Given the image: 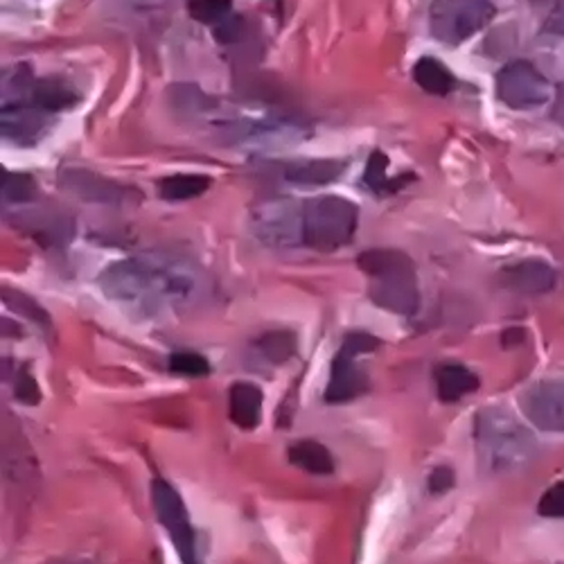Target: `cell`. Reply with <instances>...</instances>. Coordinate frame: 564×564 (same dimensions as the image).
Listing matches in <instances>:
<instances>
[{"label":"cell","mask_w":564,"mask_h":564,"mask_svg":"<svg viewBox=\"0 0 564 564\" xmlns=\"http://www.w3.org/2000/svg\"><path fill=\"white\" fill-rule=\"evenodd\" d=\"M497 96L510 109H538L551 100V84L531 62H510L497 75Z\"/></svg>","instance_id":"8"},{"label":"cell","mask_w":564,"mask_h":564,"mask_svg":"<svg viewBox=\"0 0 564 564\" xmlns=\"http://www.w3.org/2000/svg\"><path fill=\"white\" fill-rule=\"evenodd\" d=\"M21 219V226L34 240H39L43 247H64L73 240L75 226L73 221L62 213H30V215H17Z\"/></svg>","instance_id":"13"},{"label":"cell","mask_w":564,"mask_h":564,"mask_svg":"<svg viewBox=\"0 0 564 564\" xmlns=\"http://www.w3.org/2000/svg\"><path fill=\"white\" fill-rule=\"evenodd\" d=\"M344 163L333 159L292 161L282 167V174L294 185H327L344 174Z\"/></svg>","instance_id":"16"},{"label":"cell","mask_w":564,"mask_h":564,"mask_svg":"<svg viewBox=\"0 0 564 564\" xmlns=\"http://www.w3.org/2000/svg\"><path fill=\"white\" fill-rule=\"evenodd\" d=\"M436 384H438V398L441 402H456L479 389V378L458 364H445L436 370Z\"/></svg>","instance_id":"17"},{"label":"cell","mask_w":564,"mask_h":564,"mask_svg":"<svg viewBox=\"0 0 564 564\" xmlns=\"http://www.w3.org/2000/svg\"><path fill=\"white\" fill-rule=\"evenodd\" d=\"M553 116H555V120L564 127V84L557 88L555 105H553Z\"/></svg>","instance_id":"31"},{"label":"cell","mask_w":564,"mask_h":564,"mask_svg":"<svg viewBox=\"0 0 564 564\" xmlns=\"http://www.w3.org/2000/svg\"><path fill=\"white\" fill-rule=\"evenodd\" d=\"M413 79L422 90L432 93V96H447L454 88L452 73L434 57H422L415 62Z\"/></svg>","instance_id":"20"},{"label":"cell","mask_w":564,"mask_h":564,"mask_svg":"<svg viewBox=\"0 0 564 564\" xmlns=\"http://www.w3.org/2000/svg\"><path fill=\"white\" fill-rule=\"evenodd\" d=\"M387 170H389V159L382 152H372L368 159L366 172H364V181L375 195H391V193L400 191V187L406 183L404 176L391 181L387 176Z\"/></svg>","instance_id":"21"},{"label":"cell","mask_w":564,"mask_h":564,"mask_svg":"<svg viewBox=\"0 0 564 564\" xmlns=\"http://www.w3.org/2000/svg\"><path fill=\"white\" fill-rule=\"evenodd\" d=\"M210 181L213 178L204 174H172L161 178L159 193L165 202H191L208 191Z\"/></svg>","instance_id":"19"},{"label":"cell","mask_w":564,"mask_h":564,"mask_svg":"<svg viewBox=\"0 0 564 564\" xmlns=\"http://www.w3.org/2000/svg\"><path fill=\"white\" fill-rule=\"evenodd\" d=\"M546 30H551V32H562V34H564V3H560V6L555 8V12L549 17Z\"/></svg>","instance_id":"30"},{"label":"cell","mask_w":564,"mask_h":564,"mask_svg":"<svg viewBox=\"0 0 564 564\" xmlns=\"http://www.w3.org/2000/svg\"><path fill=\"white\" fill-rule=\"evenodd\" d=\"M503 280L506 285L514 292L538 296L555 288V269L542 260H524L520 264L506 269Z\"/></svg>","instance_id":"14"},{"label":"cell","mask_w":564,"mask_h":564,"mask_svg":"<svg viewBox=\"0 0 564 564\" xmlns=\"http://www.w3.org/2000/svg\"><path fill=\"white\" fill-rule=\"evenodd\" d=\"M301 215L303 245L321 253H333L350 245L359 221V208L352 202L335 195L307 199L301 206Z\"/></svg>","instance_id":"4"},{"label":"cell","mask_w":564,"mask_h":564,"mask_svg":"<svg viewBox=\"0 0 564 564\" xmlns=\"http://www.w3.org/2000/svg\"><path fill=\"white\" fill-rule=\"evenodd\" d=\"M152 506L159 517L161 527L170 535L178 557L183 564H199L197 555V538L191 522V514L181 499V495L174 490L172 484L163 479L152 481Z\"/></svg>","instance_id":"7"},{"label":"cell","mask_w":564,"mask_h":564,"mask_svg":"<svg viewBox=\"0 0 564 564\" xmlns=\"http://www.w3.org/2000/svg\"><path fill=\"white\" fill-rule=\"evenodd\" d=\"M59 185H62V191L75 195L82 202H90V204L118 206L124 199L133 197L129 187L120 185L118 181H111L107 176H100V174L88 172V170H79V167L62 170Z\"/></svg>","instance_id":"9"},{"label":"cell","mask_w":564,"mask_h":564,"mask_svg":"<svg viewBox=\"0 0 564 564\" xmlns=\"http://www.w3.org/2000/svg\"><path fill=\"white\" fill-rule=\"evenodd\" d=\"M258 350L269 364H285L296 355V337L288 330L267 333L260 337Z\"/></svg>","instance_id":"22"},{"label":"cell","mask_w":564,"mask_h":564,"mask_svg":"<svg viewBox=\"0 0 564 564\" xmlns=\"http://www.w3.org/2000/svg\"><path fill=\"white\" fill-rule=\"evenodd\" d=\"M232 12V0H191L187 3V14L197 23L204 25H219Z\"/></svg>","instance_id":"23"},{"label":"cell","mask_w":564,"mask_h":564,"mask_svg":"<svg viewBox=\"0 0 564 564\" xmlns=\"http://www.w3.org/2000/svg\"><path fill=\"white\" fill-rule=\"evenodd\" d=\"M3 303H6L10 310L19 312L21 316H25V318L39 323L41 327H51L48 314H45L30 296H25V294H21V292H17V290H3Z\"/></svg>","instance_id":"25"},{"label":"cell","mask_w":564,"mask_h":564,"mask_svg":"<svg viewBox=\"0 0 564 564\" xmlns=\"http://www.w3.org/2000/svg\"><path fill=\"white\" fill-rule=\"evenodd\" d=\"M262 391L251 382H235L228 391V415L245 432L260 425L262 417Z\"/></svg>","instance_id":"15"},{"label":"cell","mask_w":564,"mask_h":564,"mask_svg":"<svg viewBox=\"0 0 564 564\" xmlns=\"http://www.w3.org/2000/svg\"><path fill=\"white\" fill-rule=\"evenodd\" d=\"M378 348H380V339L366 333H352L344 339L339 352L333 359L330 382L325 387L327 404H346L368 391V378L357 359Z\"/></svg>","instance_id":"5"},{"label":"cell","mask_w":564,"mask_h":564,"mask_svg":"<svg viewBox=\"0 0 564 564\" xmlns=\"http://www.w3.org/2000/svg\"><path fill=\"white\" fill-rule=\"evenodd\" d=\"M98 285L113 303L148 314L193 303L202 292L199 273L191 264L154 258L113 262L102 271Z\"/></svg>","instance_id":"1"},{"label":"cell","mask_w":564,"mask_h":564,"mask_svg":"<svg viewBox=\"0 0 564 564\" xmlns=\"http://www.w3.org/2000/svg\"><path fill=\"white\" fill-rule=\"evenodd\" d=\"M258 240L269 247L303 245V215L290 204L264 206L256 217Z\"/></svg>","instance_id":"12"},{"label":"cell","mask_w":564,"mask_h":564,"mask_svg":"<svg viewBox=\"0 0 564 564\" xmlns=\"http://www.w3.org/2000/svg\"><path fill=\"white\" fill-rule=\"evenodd\" d=\"M45 116L48 113L41 111L28 98H14L10 102H3V111H0L3 138L12 145L32 148L45 133V124H48Z\"/></svg>","instance_id":"10"},{"label":"cell","mask_w":564,"mask_h":564,"mask_svg":"<svg viewBox=\"0 0 564 564\" xmlns=\"http://www.w3.org/2000/svg\"><path fill=\"white\" fill-rule=\"evenodd\" d=\"M14 395H17L23 404H36V402H39L41 391H39L36 382L32 380V375L21 372V378H19V382H17V387H14Z\"/></svg>","instance_id":"28"},{"label":"cell","mask_w":564,"mask_h":564,"mask_svg":"<svg viewBox=\"0 0 564 564\" xmlns=\"http://www.w3.org/2000/svg\"><path fill=\"white\" fill-rule=\"evenodd\" d=\"M36 183L30 174L23 172H3V199L10 204H23L34 199Z\"/></svg>","instance_id":"24"},{"label":"cell","mask_w":564,"mask_h":564,"mask_svg":"<svg viewBox=\"0 0 564 564\" xmlns=\"http://www.w3.org/2000/svg\"><path fill=\"white\" fill-rule=\"evenodd\" d=\"M368 278L370 301L393 314L411 316L420 307L417 273L413 260L398 249H370L357 260Z\"/></svg>","instance_id":"2"},{"label":"cell","mask_w":564,"mask_h":564,"mask_svg":"<svg viewBox=\"0 0 564 564\" xmlns=\"http://www.w3.org/2000/svg\"><path fill=\"white\" fill-rule=\"evenodd\" d=\"M427 486H430L432 495H443V492L454 488V473L449 467H436L434 473L430 475Z\"/></svg>","instance_id":"29"},{"label":"cell","mask_w":564,"mask_h":564,"mask_svg":"<svg viewBox=\"0 0 564 564\" xmlns=\"http://www.w3.org/2000/svg\"><path fill=\"white\" fill-rule=\"evenodd\" d=\"M290 460L310 475H333L335 458L325 445L316 441H299L290 447Z\"/></svg>","instance_id":"18"},{"label":"cell","mask_w":564,"mask_h":564,"mask_svg":"<svg viewBox=\"0 0 564 564\" xmlns=\"http://www.w3.org/2000/svg\"><path fill=\"white\" fill-rule=\"evenodd\" d=\"M475 436L479 458L490 473L520 469L538 452V443L531 432L503 409H486L477 413Z\"/></svg>","instance_id":"3"},{"label":"cell","mask_w":564,"mask_h":564,"mask_svg":"<svg viewBox=\"0 0 564 564\" xmlns=\"http://www.w3.org/2000/svg\"><path fill=\"white\" fill-rule=\"evenodd\" d=\"M522 409L542 432L564 434V382H540L522 395Z\"/></svg>","instance_id":"11"},{"label":"cell","mask_w":564,"mask_h":564,"mask_svg":"<svg viewBox=\"0 0 564 564\" xmlns=\"http://www.w3.org/2000/svg\"><path fill=\"white\" fill-rule=\"evenodd\" d=\"M170 370L183 378H204L210 372V364L197 352H176L170 357Z\"/></svg>","instance_id":"26"},{"label":"cell","mask_w":564,"mask_h":564,"mask_svg":"<svg viewBox=\"0 0 564 564\" xmlns=\"http://www.w3.org/2000/svg\"><path fill=\"white\" fill-rule=\"evenodd\" d=\"M538 510H540L542 517H553V520H560V517H564V481L555 484L553 488H549L544 492V497L540 499Z\"/></svg>","instance_id":"27"},{"label":"cell","mask_w":564,"mask_h":564,"mask_svg":"<svg viewBox=\"0 0 564 564\" xmlns=\"http://www.w3.org/2000/svg\"><path fill=\"white\" fill-rule=\"evenodd\" d=\"M495 17L490 0H436L432 6V32L438 41L460 43L484 30Z\"/></svg>","instance_id":"6"}]
</instances>
